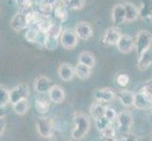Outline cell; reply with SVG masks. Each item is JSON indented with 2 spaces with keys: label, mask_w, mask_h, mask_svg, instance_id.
Returning a JSON list of instances; mask_svg holds the SVG:
<instances>
[{
  "label": "cell",
  "mask_w": 152,
  "mask_h": 141,
  "mask_svg": "<svg viewBox=\"0 0 152 141\" xmlns=\"http://www.w3.org/2000/svg\"><path fill=\"white\" fill-rule=\"evenodd\" d=\"M91 119L86 114L78 112L73 117V129L71 132L72 137L76 140H80L90 131Z\"/></svg>",
  "instance_id": "1"
},
{
  "label": "cell",
  "mask_w": 152,
  "mask_h": 141,
  "mask_svg": "<svg viewBox=\"0 0 152 141\" xmlns=\"http://www.w3.org/2000/svg\"><path fill=\"white\" fill-rule=\"evenodd\" d=\"M152 44V36L148 30H141L136 35L135 49L138 57L148 52Z\"/></svg>",
  "instance_id": "2"
},
{
  "label": "cell",
  "mask_w": 152,
  "mask_h": 141,
  "mask_svg": "<svg viewBox=\"0 0 152 141\" xmlns=\"http://www.w3.org/2000/svg\"><path fill=\"white\" fill-rule=\"evenodd\" d=\"M36 129L43 138H50L53 137L55 125L52 119L48 117H39L35 121Z\"/></svg>",
  "instance_id": "3"
},
{
  "label": "cell",
  "mask_w": 152,
  "mask_h": 141,
  "mask_svg": "<svg viewBox=\"0 0 152 141\" xmlns=\"http://www.w3.org/2000/svg\"><path fill=\"white\" fill-rule=\"evenodd\" d=\"M118 132L122 134L130 133V129L133 124V116L128 110H123L119 112L116 119Z\"/></svg>",
  "instance_id": "4"
},
{
  "label": "cell",
  "mask_w": 152,
  "mask_h": 141,
  "mask_svg": "<svg viewBox=\"0 0 152 141\" xmlns=\"http://www.w3.org/2000/svg\"><path fill=\"white\" fill-rule=\"evenodd\" d=\"M28 95H29V87L27 84L22 83V84L15 86L10 91V104L12 106V104H15L22 100H27Z\"/></svg>",
  "instance_id": "5"
},
{
  "label": "cell",
  "mask_w": 152,
  "mask_h": 141,
  "mask_svg": "<svg viewBox=\"0 0 152 141\" xmlns=\"http://www.w3.org/2000/svg\"><path fill=\"white\" fill-rule=\"evenodd\" d=\"M133 106L140 110H148L152 109V98L148 94L139 90L138 92L135 93L134 104Z\"/></svg>",
  "instance_id": "6"
},
{
  "label": "cell",
  "mask_w": 152,
  "mask_h": 141,
  "mask_svg": "<svg viewBox=\"0 0 152 141\" xmlns=\"http://www.w3.org/2000/svg\"><path fill=\"white\" fill-rule=\"evenodd\" d=\"M77 39L78 37L77 36L75 31L71 29H65L64 30V32H62L61 36V44L64 49L71 50L77 46Z\"/></svg>",
  "instance_id": "7"
},
{
  "label": "cell",
  "mask_w": 152,
  "mask_h": 141,
  "mask_svg": "<svg viewBox=\"0 0 152 141\" xmlns=\"http://www.w3.org/2000/svg\"><path fill=\"white\" fill-rule=\"evenodd\" d=\"M116 94L115 92L110 87H102V88H97L94 91V98L99 103H107L113 101Z\"/></svg>",
  "instance_id": "8"
},
{
  "label": "cell",
  "mask_w": 152,
  "mask_h": 141,
  "mask_svg": "<svg viewBox=\"0 0 152 141\" xmlns=\"http://www.w3.org/2000/svg\"><path fill=\"white\" fill-rule=\"evenodd\" d=\"M28 27L27 13L23 12H18L14 14L12 21H10V27H12L15 32H20L23 29Z\"/></svg>",
  "instance_id": "9"
},
{
  "label": "cell",
  "mask_w": 152,
  "mask_h": 141,
  "mask_svg": "<svg viewBox=\"0 0 152 141\" xmlns=\"http://www.w3.org/2000/svg\"><path fill=\"white\" fill-rule=\"evenodd\" d=\"M52 81L45 75H41L37 77L34 81V90L39 94H48L50 90L53 87Z\"/></svg>",
  "instance_id": "10"
},
{
  "label": "cell",
  "mask_w": 152,
  "mask_h": 141,
  "mask_svg": "<svg viewBox=\"0 0 152 141\" xmlns=\"http://www.w3.org/2000/svg\"><path fill=\"white\" fill-rule=\"evenodd\" d=\"M116 47L120 53L128 54L132 52L135 47V40L129 35H121V38L118 40Z\"/></svg>",
  "instance_id": "11"
},
{
  "label": "cell",
  "mask_w": 152,
  "mask_h": 141,
  "mask_svg": "<svg viewBox=\"0 0 152 141\" xmlns=\"http://www.w3.org/2000/svg\"><path fill=\"white\" fill-rule=\"evenodd\" d=\"M120 38H121V34L119 30L116 27H112L105 31L102 38V43L105 45H116Z\"/></svg>",
  "instance_id": "12"
},
{
  "label": "cell",
  "mask_w": 152,
  "mask_h": 141,
  "mask_svg": "<svg viewBox=\"0 0 152 141\" xmlns=\"http://www.w3.org/2000/svg\"><path fill=\"white\" fill-rule=\"evenodd\" d=\"M75 32L77 34V36L81 40H90L93 37L94 31L93 28L90 25L86 22H80L77 23L75 27Z\"/></svg>",
  "instance_id": "13"
},
{
  "label": "cell",
  "mask_w": 152,
  "mask_h": 141,
  "mask_svg": "<svg viewBox=\"0 0 152 141\" xmlns=\"http://www.w3.org/2000/svg\"><path fill=\"white\" fill-rule=\"evenodd\" d=\"M58 74L62 81L69 82L76 75L75 67H73L69 63H62L58 69Z\"/></svg>",
  "instance_id": "14"
},
{
  "label": "cell",
  "mask_w": 152,
  "mask_h": 141,
  "mask_svg": "<svg viewBox=\"0 0 152 141\" xmlns=\"http://www.w3.org/2000/svg\"><path fill=\"white\" fill-rule=\"evenodd\" d=\"M116 98L125 107H130L134 104L135 93L129 90H121L116 93Z\"/></svg>",
  "instance_id": "15"
},
{
  "label": "cell",
  "mask_w": 152,
  "mask_h": 141,
  "mask_svg": "<svg viewBox=\"0 0 152 141\" xmlns=\"http://www.w3.org/2000/svg\"><path fill=\"white\" fill-rule=\"evenodd\" d=\"M48 98L51 103H61L64 101L65 98V92L64 90L59 85H54L48 92Z\"/></svg>",
  "instance_id": "16"
},
{
  "label": "cell",
  "mask_w": 152,
  "mask_h": 141,
  "mask_svg": "<svg viewBox=\"0 0 152 141\" xmlns=\"http://www.w3.org/2000/svg\"><path fill=\"white\" fill-rule=\"evenodd\" d=\"M112 17L115 25H119L126 21V10L124 4H116L113 8Z\"/></svg>",
  "instance_id": "17"
},
{
  "label": "cell",
  "mask_w": 152,
  "mask_h": 141,
  "mask_svg": "<svg viewBox=\"0 0 152 141\" xmlns=\"http://www.w3.org/2000/svg\"><path fill=\"white\" fill-rule=\"evenodd\" d=\"M50 103L51 101L49 100V98L48 99L44 96L37 97L35 99V103H34L35 110L41 115L46 114L50 109Z\"/></svg>",
  "instance_id": "18"
},
{
  "label": "cell",
  "mask_w": 152,
  "mask_h": 141,
  "mask_svg": "<svg viewBox=\"0 0 152 141\" xmlns=\"http://www.w3.org/2000/svg\"><path fill=\"white\" fill-rule=\"evenodd\" d=\"M106 109H107V106H105L103 103H99V102L94 103L90 106V115L95 121H96L98 119L105 117Z\"/></svg>",
  "instance_id": "19"
},
{
  "label": "cell",
  "mask_w": 152,
  "mask_h": 141,
  "mask_svg": "<svg viewBox=\"0 0 152 141\" xmlns=\"http://www.w3.org/2000/svg\"><path fill=\"white\" fill-rule=\"evenodd\" d=\"M53 14L58 22L64 23L68 18V9L64 3H60L55 7Z\"/></svg>",
  "instance_id": "20"
},
{
  "label": "cell",
  "mask_w": 152,
  "mask_h": 141,
  "mask_svg": "<svg viewBox=\"0 0 152 141\" xmlns=\"http://www.w3.org/2000/svg\"><path fill=\"white\" fill-rule=\"evenodd\" d=\"M125 10H126V21L128 22H132L136 20L139 16V9L132 3H125L124 4Z\"/></svg>",
  "instance_id": "21"
},
{
  "label": "cell",
  "mask_w": 152,
  "mask_h": 141,
  "mask_svg": "<svg viewBox=\"0 0 152 141\" xmlns=\"http://www.w3.org/2000/svg\"><path fill=\"white\" fill-rule=\"evenodd\" d=\"M96 62V56L92 53H90V52H86V51L81 52V53L78 55V63L93 68V67H95Z\"/></svg>",
  "instance_id": "22"
},
{
  "label": "cell",
  "mask_w": 152,
  "mask_h": 141,
  "mask_svg": "<svg viewBox=\"0 0 152 141\" xmlns=\"http://www.w3.org/2000/svg\"><path fill=\"white\" fill-rule=\"evenodd\" d=\"M151 64H152V52L148 50L141 56H139L138 69L140 71H145V69H148Z\"/></svg>",
  "instance_id": "23"
},
{
  "label": "cell",
  "mask_w": 152,
  "mask_h": 141,
  "mask_svg": "<svg viewBox=\"0 0 152 141\" xmlns=\"http://www.w3.org/2000/svg\"><path fill=\"white\" fill-rule=\"evenodd\" d=\"M75 71H76V75L77 76V78H80L81 80L88 79L92 74V68L80 64V63H77L75 66Z\"/></svg>",
  "instance_id": "24"
},
{
  "label": "cell",
  "mask_w": 152,
  "mask_h": 141,
  "mask_svg": "<svg viewBox=\"0 0 152 141\" xmlns=\"http://www.w3.org/2000/svg\"><path fill=\"white\" fill-rule=\"evenodd\" d=\"M43 17L39 10H29L27 12V19L28 23V27H35L37 28V25L40 23V21Z\"/></svg>",
  "instance_id": "25"
},
{
  "label": "cell",
  "mask_w": 152,
  "mask_h": 141,
  "mask_svg": "<svg viewBox=\"0 0 152 141\" xmlns=\"http://www.w3.org/2000/svg\"><path fill=\"white\" fill-rule=\"evenodd\" d=\"M152 12V0H143L139 8V16L142 18H150Z\"/></svg>",
  "instance_id": "26"
},
{
  "label": "cell",
  "mask_w": 152,
  "mask_h": 141,
  "mask_svg": "<svg viewBox=\"0 0 152 141\" xmlns=\"http://www.w3.org/2000/svg\"><path fill=\"white\" fill-rule=\"evenodd\" d=\"M61 23L58 22V21H53L50 25V27L48 31V37H52V38H56L59 39L61 38V36L64 32L62 30V27H61Z\"/></svg>",
  "instance_id": "27"
},
{
  "label": "cell",
  "mask_w": 152,
  "mask_h": 141,
  "mask_svg": "<svg viewBox=\"0 0 152 141\" xmlns=\"http://www.w3.org/2000/svg\"><path fill=\"white\" fill-rule=\"evenodd\" d=\"M12 109L13 111L16 113L19 116H24L28 113V109H29V103L27 100H22L15 104H12Z\"/></svg>",
  "instance_id": "28"
},
{
  "label": "cell",
  "mask_w": 152,
  "mask_h": 141,
  "mask_svg": "<svg viewBox=\"0 0 152 141\" xmlns=\"http://www.w3.org/2000/svg\"><path fill=\"white\" fill-rule=\"evenodd\" d=\"M55 7L52 4L46 2L45 0H42V2L39 4V12L43 16L49 17V14L54 12Z\"/></svg>",
  "instance_id": "29"
},
{
  "label": "cell",
  "mask_w": 152,
  "mask_h": 141,
  "mask_svg": "<svg viewBox=\"0 0 152 141\" xmlns=\"http://www.w3.org/2000/svg\"><path fill=\"white\" fill-rule=\"evenodd\" d=\"M10 91L7 87L4 86L0 87V106L5 107L7 104L10 103Z\"/></svg>",
  "instance_id": "30"
},
{
  "label": "cell",
  "mask_w": 152,
  "mask_h": 141,
  "mask_svg": "<svg viewBox=\"0 0 152 141\" xmlns=\"http://www.w3.org/2000/svg\"><path fill=\"white\" fill-rule=\"evenodd\" d=\"M39 30L35 27H28L26 30L25 33V39L27 41L30 43H36V39H37Z\"/></svg>",
  "instance_id": "31"
},
{
  "label": "cell",
  "mask_w": 152,
  "mask_h": 141,
  "mask_svg": "<svg viewBox=\"0 0 152 141\" xmlns=\"http://www.w3.org/2000/svg\"><path fill=\"white\" fill-rule=\"evenodd\" d=\"M64 4L65 5L68 9L77 10V9H80L84 7L85 0H68L67 2H65Z\"/></svg>",
  "instance_id": "32"
},
{
  "label": "cell",
  "mask_w": 152,
  "mask_h": 141,
  "mask_svg": "<svg viewBox=\"0 0 152 141\" xmlns=\"http://www.w3.org/2000/svg\"><path fill=\"white\" fill-rule=\"evenodd\" d=\"M101 134V139H106V138H116V131L112 124L109 127H107L105 130H103Z\"/></svg>",
  "instance_id": "33"
},
{
  "label": "cell",
  "mask_w": 152,
  "mask_h": 141,
  "mask_svg": "<svg viewBox=\"0 0 152 141\" xmlns=\"http://www.w3.org/2000/svg\"><path fill=\"white\" fill-rule=\"evenodd\" d=\"M19 2H20V8H21L20 12L27 13L28 12L31 10V9L34 6L35 0H19Z\"/></svg>",
  "instance_id": "34"
},
{
  "label": "cell",
  "mask_w": 152,
  "mask_h": 141,
  "mask_svg": "<svg viewBox=\"0 0 152 141\" xmlns=\"http://www.w3.org/2000/svg\"><path fill=\"white\" fill-rule=\"evenodd\" d=\"M95 121H96V128H97V130L99 132H102L103 130H105L107 127H109L110 125L112 124L111 122H110L109 119L107 118H105V117L98 119Z\"/></svg>",
  "instance_id": "35"
},
{
  "label": "cell",
  "mask_w": 152,
  "mask_h": 141,
  "mask_svg": "<svg viewBox=\"0 0 152 141\" xmlns=\"http://www.w3.org/2000/svg\"><path fill=\"white\" fill-rule=\"evenodd\" d=\"M129 81H130V78L127 74H119L116 76V83H117V85L121 87H127L129 85Z\"/></svg>",
  "instance_id": "36"
},
{
  "label": "cell",
  "mask_w": 152,
  "mask_h": 141,
  "mask_svg": "<svg viewBox=\"0 0 152 141\" xmlns=\"http://www.w3.org/2000/svg\"><path fill=\"white\" fill-rule=\"evenodd\" d=\"M58 46H59V39L48 37V40H46L45 48H46L49 51H54L55 49L58 48Z\"/></svg>",
  "instance_id": "37"
},
{
  "label": "cell",
  "mask_w": 152,
  "mask_h": 141,
  "mask_svg": "<svg viewBox=\"0 0 152 141\" xmlns=\"http://www.w3.org/2000/svg\"><path fill=\"white\" fill-rule=\"evenodd\" d=\"M117 115H118V113H116V111H115L113 108L107 106L106 113H105V118H107L110 121V122L113 123V122H114L115 121H116Z\"/></svg>",
  "instance_id": "38"
},
{
  "label": "cell",
  "mask_w": 152,
  "mask_h": 141,
  "mask_svg": "<svg viewBox=\"0 0 152 141\" xmlns=\"http://www.w3.org/2000/svg\"><path fill=\"white\" fill-rule=\"evenodd\" d=\"M46 40H48V33H45V32H42V31H39L35 43L37 44L38 46H40V47H45Z\"/></svg>",
  "instance_id": "39"
},
{
  "label": "cell",
  "mask_w": 152,
  "mask_h": 141,
  "mask_svg": "<svg viewBox=\"0 0 152 141\" xmlns=\"http://www.w3.org/2000/svg\"><path fill=\"white\" fill-rule=\"evenodd\" d=\"M119 141H138V137H136L134 134L128 133V134H122Z\"/></svg>",
  "instance_id": "40"
},
{
  "label": "cell",
  "mask_w": 152,
  "mask_h": 141,
  "mask_svg": "<svg viewBox=\"0 0 152 141\" xmlns=\"http://www.w3.org/2000/svg\"><path fill=\"white\" fill-rule=\"evenodd\" d=\"M0 125H1V129H0V134H1V135L4 134L5 132V128H6V121H5V118L4 117H1V119H0Z\"/></svg>",
  "instance_id": "41"
},
{
  "label": "cell",
  "mask_w": 152,
  "mask_h": 141,
  "mask_svg": "<svg viewBox=\"0 0 152 141\" xmlns=\"http://www.w3.org/2000/svg\"><path fill=\"white\" fill-rule=\"evenodd\" d=\"M102 141H116V138H106V139H101Z\"/></svg>",
  "instance_id": "42"
},
{
  "label": "cell",
  "mask_w": 152,
  "mask_h": 141,
  "mask_svg": "<svg viewBox=\"0 0 152 141\" xmlns=\"http://www.w3.org/2000/svg\"><path fill=\"white\" fill-rule=\"evenodd\" d=\"M150 141H152V134H151V137H150Z\"/></svg>",
  "instance_id": "43"
},
{
  "label": "cell",
  "mask_w": 152,
  "mask_h": 141,
  "mask_svg": "<svg viewBox=\"0 0 152 141\" xmlns=\"http://www.w3.org/2000/svg\"><path fill=\"white\" fill-rule=\"evenodd\" d=\"M150 18L152 19V12H151V16H150Z\"/></svg>",
  "instance_id": "44"
}]
</instances>
